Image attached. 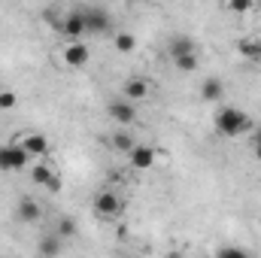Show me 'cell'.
Returning <instances> with one entry per match:
<instances>
[{"label": "cell", "instance_id": "cell-1", "mask_svg": "<svg viewBox=\"0 0 261 258\" xmlns=\"http://www.w3.org/2000/svg\"><path fill=\"white\" fill-rule=\"evenodd\" d=\"M252 128H255V122H252L240 107H222V110L216 113V131H219L222 137H228V140L243 137V134H252Z\"/></svg>", "mask_w": 261, "mask_h": 258}, {"label": "cell", "instance_id": "cell-2", "mask_svg": "<svg viewBox=\"0 0 261 258\" xmlns=\"http://www.w3.org/2000/svg\"><path fill=\"white\" fill-rule=\"evenodd\" d=\"M34 158L28 155V149L15 140V143H6L0 146V170L3 173H15V170H24Z\"/></svg>", "mask_w": 261, "mask_h": 258}, {"label": "cell", "instance_id": "cell-3", "mask_svg": "<svg viewBox=\"0 0 261 258\" xmlns=\"http://www.w3.org/2000/svg\"><path fill=\"white\" fill-rule=\"evenodd\" d=\"M58 58H61V64L70 67V70H82V67L91 61V52H88V46H85L82 40H64L61 49H58Z\"/></svg>", "mask_w": 261, "mask_h": 258}, {"label": "cell", "instance_id": "cell-4", "mask_svg": "<svg viewBox=\"0 0 261 258\" xmlns=\"http://www.w3.org/2000/svg\"><path fill=\"white\" fill-rule=\"evenodd\" d=\"M31 183L40 186V189H46V192H61V173H58L46 158H40V161L31 167Z\"/></svg>", "mask_w": 261, "mask_h": 258}, {"label": "cell", "instance_id": "cell-5", "mask_svg": "<svg viewBox=\"0 0 261 258\" xmlns=\"http://www.w3.org/2000/svg\"><path fill=\"white\" fill-rule=\"evenodd\" d=\"M94 213L100 216V219H119L122 216V210H125V203H122V197L116 192H110V189H103V192L94 194Z\"/></svg>", "mask_w": 261, "mask_h": 258}, {"label": "cell", "instance_id": "cell-6", "mask_svg": "<svg viewBox=\"0 0 261 258\" xmlns=\"http://www.w3.org/2000/svg\"><path fill=\"white\" fill-rule=\"evenodd\" d=\"M128 164L134 170H149L158 164V149L149 146V143H134L128 149Z\"/></svg>", "mask_w": 261, "mask_h": 258}, {"label": "cell", "instance_id": "cell-7", "mask_svg": "<svg viewBox=\"0 0 261 258\" xmlns=\"http://www.w3.org/2000/svg\"><path fill=\"white\" fill-rule=\"evenodd\" d=\"M107 116H110L116 125L130 128V125L137 122V107H134V100H128V97H119V100H110V104H107Z\"/></svg>", "mask_w": 261, "mask_h": 258}, {"label": "cell", "instance_id": "cell-8", "mask_svg": "<svg viewBox=\"0 0 261 258\" xmlns=\"http://www.w3.org/2000/svg\"><path fill=\"white\" fill-rule=\"evenodd\" d=\"M18 143L28 149V155L34 158V161H40V158H49V137L46 134H40V131H24V134H18Z\"/></svg>", "mask_w": 261, "mask_h": 258}, {"label": "cell", "instance_id": "cell-9", "mask_svg": "<svg viewBox=\"0 0 261 258\" xmlns=\"http://www.w3.org/2000/svg\"><path fill=\"white\" fill-rule=\"evenodd\" d=\"M88 34V28H85V15H82V9H76V12H64V18H61V37L64 40H82Z\"/></svg>", "mask_w": 261, "mask_h": 258}, {"label": "cell", "instance_id": "cell-10", "mask_svg": "<svg viewBox=\"0 0 261 258\" xmlns=\"http://www.w3.org/2000/svg\"><path fill=\"white\" fill-rule=\"evenodd\" d=\"M152 94V82L149 79H143V76H130L122 82V97H128V100H146Z\"/></svg>", "mask_w": 261, "mask_h": 258}, {"label": "cell", "instance_id": "cell-11", "mask_svg": "<svg viewBox=\"0 0 261 258\" xmlns=\"http://www.w3.org/2000/svg\"><path fill=\"white\" fill-rule=\"evenodd\" d=\"M82 15H85L88 34H107V31H110V15H107L100 6H88V9H82Z\"/></svg>", "mask_w": 261, "mask_h": 258}, {"label": "cell", "instance_id": "cell-12", "mask_svg": "<svg viewBox=\"0 0 261 258\" xmlns=\"http://www.w3.org/2000/svg\"><path fill=\"white\" fill-rule=\"evenodd\" d=\"M15 216H18V222H24V225H34V222H40V216H43V207H40L34 197H21V200H18V207H15Z\"/></svg>", "mask_w": 261, "mask_h": 258}, {"label": "cell", "instance_id": "cell-13", "mask_svg": "<svg viewBox=\"0 0 261 258\" xmlns=\"http://www.w3.org/2000/svg\"><path fill=\"white\" fill-rule=\"evenodd\" d=\"M237 52H240V55H243L246 61L258 64V61H261V37H258V34L240 37V40H237Z\"/></svg>", "mask_w": 261, "mask_h": 258}, {"label": "cell", "instance_id": "cell-14", "mask_svg": "<svg viewBox=\"0 0 261 258\" xmlns=\"http://www.w3.org/2000/svg\"><path fill=\"white\" fill-rule=\"evenodd\" d=\"M222 94H225V85H222V79H219V76H210V79H203V85H200V97H203L206 104L219 100Z\"/></svg>", "mask_w": 261, "mask_h": 258}, {"label": "cell", "instance_id": "cell-15", "mask_svg": "<svg viewBox=\"0 0 261 258\" xmlns=\"http://www.w3.org/2000/svg\"><path fill=\"white\" fill-rule=\"evenodd\" d=\"M113 46H116V52L130 55V52L137 49V37H134V34H128V31H119V34L113 37Z\"/></svg>", "mask_w": 261, "mask_h": 258}, {"label": "cell", "instance_id": "cell-16", "mask_svg": "<svg viewBox=\"0 0 261 258\" xmlns=\"http://www.w3.org/2000/svg\"><path fill=\"white\" fill-rule=\"evenodd\" d=\"M173 64H176V70H182V73H195L197 64H200V58H197V52H182V55H173Z\"/></svg>", "mask_w": 261, "mask_h": 258}, {"label": "cell", "instance_id": "cell-17", "mask_svg": "<svg viewBox=\"0 0 261 258\" xmlns=\"http://www.w3.org/2000/svg\"><path fill=\"white\" fill-rule=\"evenodd\" d=\"M110 143H113V149H116V152H125V155H128V149L137 143V140L130 137V131L122 128V131H116V134L110 137Z\"/></svg>", "mask_w": 261, "mask_h": 258}, {"label": "cell", "instance_id": "cell-18", "mask_svg": "<svg viewBox=\"0 0 261 258\" xmlns=\"http://www.w3.org/2000/svg\"><path fill=\"white\" fill-rule=\"evenodd\" d=\"M258 6V0H225V9L234 12V15H246Z\"/></svg>", "mask_w": 261, "mask_h": 258}, {"label": "cell", "instance_id": "cell-19", "mask_svg": "<svg viewBox=\"0 0 261 258\" xmlns=\"http://www.w3.org/2000/svg\"><path fill=\"white\" fill-rule=\"evenodd\" d=\"M182 52H197V46H195L192 37H173V43H170V58H173V55H182Z\"/></svg>", "mask_w": 261, "mask_h": 258}, {"label": "cell", "instance_id": "cell-20", "mask_svg": "<svg viewBox=\"0 0 261 258\" xmlns=\"http://www.w3.org/2000/svg\"><path fill=\"white\" fill-rule=\"evenodd\" d=\"M55 234H58L61 240H70V237H76V222H73L70 216H61V219H58V225H55Z\"/></svg>", "mask_w": 261, "mask_h": 258}, {"label": "cell", "instance_id": "cell-21", "mask_svg": "<svg viewBox=\"0 0 261 258\" xmlns=\"http://www.w3.org/2000/svg\"><path fill=\"white\" fill-rule=\"evenodd\" d=\"M40 252H43V255H58V252H61V237H58V234L43 237V240H40Z\"/></svg>", "mask_w": 261, "mask_h": 258}, {"label": "cell", "instance_id": "cell-22", "mask_svg": "<svg viewBox=\"0 0 261 258\" xmlns=\"http://www.w3.org/2000/svg\"><path fill=\"white\" fill-rule=\"evenodd\" d=\"M15 104H18V94H15L12 88H0V113L15 110Z\"/></svg>", "mask_w": 261, "mask_h": 258}, {"label": "cell", "instance_id": "cell-23", "mask_svg": "<svg viewBox=\"0 0 261 258\" xmlns=\"http://www.w3.org/2000/svg\"><path fill=\"white\" fill-rule=\"evenodd\" d=\"M216 255H228V258H246L249 252H246V249H237V246H222V249H216Z\"/></svg>", "mask_w": 261, "mask_h": 258}, {"label": "cell", "instance_id": "cell-24", "mask_svg": "<svg viewBox=\"0 0 261 258\" xmlns=\"http://www.w3.org/2000/svg\"><path fill=\"white\" fill-rule=\"evenodd\" d=\"M43 15H46V24H49V28H55V31L61 34V18H64V15H61V12H52V9H49V12H43Z\"/></svg>", "mask_w": 261, "mask_h": 258}, {"label": "cell", "instance_id": "cell-25", "mask_svg": "<svg viewBox=\"0 0 261 258\" xmlns=\"http://www.w3.org/2000/svg\"><path fill=\"white\" fill-rule=\"evenodd\" d=\"M252 152H255V161L261 164V143H255V146H252Z\"/></svg>", "mask_w": 261, "mask_h": 258}]
</instances>
